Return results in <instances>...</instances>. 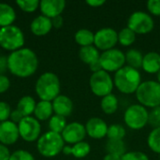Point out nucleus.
Instances as JSON below:
<instances>
[{
  "label": "nucleus",
  "mask_w": 160,
  "mask_h": 160,
  "mask_svg": "<svg viewBox=\"0 0 160 160\" xmlns=\"http://www.w3.org/2000/svg\"><path fill=\"white\" fill-rule=\"evenodd\" d=\"M9 79L5 75H0V94L7 92L9 88Z\"/></svg>",
  "instance_id": "obj_39"
},
{
  "label": "nucleus",
  "mask_w": 160,
  "mask_h": 160,
  "mask_svg": "<svg viewBox=\"0 0 160 160\" xmlns=\"http://www.w3.org/2000/svg\"><path fill=\"white\" fill-rule=\"evenodd\" d=\"M18 7L25 12H33L39 8L38 0H19L16 1Z\"/></svg>",
  "instance_id": "obj_33"
},
{
  "label": "nucleus",
  "mask_w": 160,
  "mask_h": 160,
  "mask_svg": "<svg viewBox=\"0 0 160 160\" xmlns=\"http://www.w3.org/2000/svg\"><path fill=\"white\" fill-rule=\"evenodd\" d=\"M60 80L52 72H45L36 82V93L40 100L52 102L60 95Z\"/></svg>",
  "instance_id": "obj_3"
},
{
  "label": "nucleus",
  "mask_w": 160,
  "mask_h": 160,
  "mask_svg": "<svg viewBox=\"0 0 160 160\" xmlns=\"http://www.w3.org/2000/svg\"><path fill=\"white\" fill-rule=\"evenodd\" d=\"M16 19L14 8L6 3H0V27L12 25Z\"/></svg>",
  "instance_id": "obj_22"
},
{
  "label": "nucleus",
  "mask_w": 160,
  "mask_h": 160,
  "mask_svg": "<svg viewBox=\"0 0 160 160\" xmlns=\"http://www.w3.org/2000/svg\"><path fill=\"white\" fill-rule=\"evenodd\" d=\"M136 36L137 34H135L131 29L127 26L125 28H122L118 32V42L125 47L130 46L135 42Z\"/></svg>",
  "instance_id": "obj_28"
},
{
  "label": "nucleus",
  "mask_w": 160,
  "mask_h": 160,
  "mask_svg": "<svg viewBox=\"0 0 160 160\" xmlns=\"http://www.w3.org/2000/svg\"><path fill=\"white\" fill-rule=\"evenodd\" d=\"M142 68L149 74H157L160 70V54L157 52H149L143 55Z\"/></svg>",
  "instance_id": "obj_19"
},
{
  "label": "nucleus",
  "mask_w": 160,
  "mask_h": 160,
  "mask_svg": "<svg viewBox=\"0 0 160 160\" xmlns=\"http://www.w3.org/2000/svg\"><path fill=\"white\" fill-rule=\"evenodd\" d=\"M9 160H35V158L28 151L17 150L10 155Z\"/></svg>",
  "instance_id": "obj_36"
},
{
  "label": "nucleus",
  "mask_w": 160,
  "mask_h": 160,
  "mask_svg": "<svg viewBox=\"0 0 160 160\" xmlns=\"http://www.w3.org/2000/svg\"><path fill=\"white\" fill-rule=\"evenodd\" d=\"M65 8V0H41L39 2V8L42 15L50 19L61 15Z\"/></svg>",
  "instance_id": "obj_16"
},
{
  "label": "nucleus",
  "mask_w": 160,
  "mask_h": 160,
  "mask_svg": "<svg viewBox=\"0 0 160 160\" xmlns=\"http://www.w3.org/2000/svg\"><path fill=\"white\" fill-rule=\"evenodd\" d=\"M108 128L107 123L99 117L90 118L85 125L86 134L95 140H100L107 137Z\"/></svg>",
  "instance_id": "obj_14"
},
{
  "label": "nucleus",
  "mask_w": 160,
  "mask_h": 160,
  "mask_svg": "<svg viewBox=\"0 0 160 160\" xmlns=\"http://www.w3.org/2000/svg\"><path fill=\"white\" fill-rule=\"evenodd\" d=\"M20 137L28 142H35L39 139L41 133V126L38 119L32 116L23 117L18 124Z\"/></svg>",
  "instance_id": "obj_11"
},
{
  "label": "nucleus",
  "mask_w": 160,
  "mask_h": 160,
  "mask_svg": "<svg viewBox=\"0 0 160 160\" xmlns=\"http://www.w3.org/2000/svg\"><path fill=\"white\" fill-rule=\"evenodd\" d=\"M24 35L22 29L14 24L0 28V46L8 51L14 52L22 48Z\"/></svg>",
  "instance_id": "obj_6"
},
{
  "label": "nucleus",
  "mask_w": 160,
  "mask_h": 160,
  "mask_svg": "<svg viewBox=\"0 0 160 160\" xmlns=\"http://www.w3.org/2000/svg\"><path fill=\"white\" fill-rule=\"evenodd\" d=\"M74 39L77 44H79L81 47H87L94 45L95 40V33H93L91 30L82 28L78 30L75 33Z\"/></svg>",
  "instance_id": "obj_25"
},
{
  "label": "nucleus",
  "mask_w": 160,
  "mask_h": 160,
  "mask_svg": "<svg viewBox=\"0 0 160 160\" xmlns=\"http://www.w3.org/2000/svg\"><path fill=\"white\" fill-rule=\"evenodd\" d=\"M135 94L139 104L145 108L154 109L160 106V83L158 81L142 82Z\"/></svg>",
  "instance_id": "obj_4"
},
{
  "label": "nucleus",
  "mask_w": 160,
  "mask_h": 160,
  "mask_svg": "<svg viewBox=\"0 0 160 160\" xmlns=\"http://www.w3.org/2000/svg\"><path fill=\"white\" fill-rule=\"evenodd\" d=\"M9 118H10V121H11V122H13V123H15V124H19L20 121L23 118V116H22V113L16 109V110H14V111H11Z\"/></svg>",
  "instance_id": "obj_41"
},
{
  "label": "nucleus",
  "mask_w": 160,
  "mask_h": 160,
  "mask_svg": "<svg viewBox=\"0 0 160 160\" xmlns=\"http://www.w3.org/2000/svg\"><path fill=\"white\" fill-rule=\"evenodd\" d=\"M127 134L126 128L119 124H112L108 128V140H123Z\"/></svg>",
  "instance_id": "obj_31"
},
{
  "label": "nucleus",
  "mask_w": 160,
  "mask_h": 160,
  "mask_svg": "<svg viewBox=\"0 0 160 160\" xmlns=\"http://www.w3.org/2000/svg\"><path fill=\"white\" fill-rule=\"evenodd\" d=\"M147 8L154 16H160V0H149L147 2Z\"/></svg>",
  "instance_id": "obj_38"
},
{
  "label": "nucleus",
  "mask_w": 160,
  "mask_h": 160,
  "mask_svg": "<svg viewBox=\"0 0 160 160\" xmlns=\"http://www.w3.org/2000/svg\"><path fill=\"white\" fill-rule=\"evenodd\" d=\"M10 153H9V150L8 148L0 143V160H9V158H10Z\"/></svg>",
  "instance_id": "obj_40"
},
{
  "label": "nucleus",
  "mask_w": 160,
  "mask_h": 160,
  "mask_svg": "<svg viewBox=\"0 0 160 160\" xmlns=\"http://www.w3.org/2000/svg\"><path fill=\"white\" fill-rule=\"evenodd\" d=\"M89 68H90V70H91L93 73H96V72H98V71H100V70H103V69H102V67H101V64H100V62H99V60H98V61L94 62L93 64H91V65L89 66Z\"/></svg>",
  "instance_id": "obj_45"
},
{
  "label": "nucleus",
  "mask_w": 160,
  "mask_h": 160,
  "mask_svg": "<svg viewBox=\"0 0 160 160\" xmlns=\"http://www.w3.org/2000/svg\"><path fill=\"white\" fill-rule=\"evenodd\" d=\"M99 62L102 69L107 72H117L119 69L125 67L126 56L125 53L116 48L102 52L100 53Z\"/></svg>",
  "instance_id": "obj_10"
},
{
  "label": "nucleus",
  "mask_w": 160,
  "mask_h": 160,
  "mask_svg": "<svg viewBox=\"0 0 160 160\" xmlns=\"http://www.w3.org/2000/svg\"><path fill=\"white\" fill-rule=\"evenodd\" d=\"M100 107L104 113L106 114H113L117 112L119 107V101L115 95L112 93L102 98L100 101Z\"/></svg>",
  "instance_id": "obj_23"
},
{
  "label": "nucleus",
  "mask_w": 160,
  "mask_h": 160,
  "mask_svg": "<svg viewBox=\"0 0 160 160\" xmlns=\"http://www.w3.org/2000/svg\"><path fill=\"white\" fill-rule=\"evenodd\" d=\"M149 112L141 104L130 105L124 113L125 124L133 130H141L148 124Z\"/></svg>",
  "instance_id": "obj_7"
},
{
  "label": "nucleus",
  "mask_w": 160,
  "mask_h": 160,
  "mask_svg": "<svg viewBox=\"0 0 160 160\" xmlns=\"http://www.w3.org/2000/svg\"><path fill=\"white\" fill-rule=\"evenodd\" d=\"M65 146V142L61 134L48 131L41 135L37 142L39 154L45 158H54L59 155Z\"/></svg>",
  "instance_id": "obj_5"
},
{
  "label": "nucleus",
  "mask_w": 160,
  "mask_h": 160,
  "mask_svg": "<svg viewBox=\"0 0 160 160\" xmlns=\"http://www.w3.org/2000/svg\"><path fill=\"white\" fill-rule=\"evenodd\" d=\"M106 3L105 0H87L86 4L89 5L90 7L93 8H98V7H101Z\"/></svg>",
  "instance_id": "obj_44"
},
{
  "label": "nucleus",
  "mask_w": 160,
  "mask_h": 160,
  "mask_svg": "<svg viewBox=\"0 0 160 160\" xmlns=\"http://www.w3.org/2000/svg\"><path fill=\"white\" fill-rule=\"evenodd\" d=\"M121 160H149L148 156L141 151H130L127 152L121 157Z\"/></svg>",
  "instance_id": "obj_34"
},
{
  "label": "nucleus",
  "mask_w": 160,
  "mask_h": 160,
  "mask_svg": "<svg viewBox=\"0 0 160 160\" xmlns=\"http://www.w3.org/2000/svg\"><path fill=\"white\" fill-rule=\"evenodd\" d=\"M89 85L92 93L102 98L112 93L114 82L109 72L100 70L91 75L89 79Z\"/></svg>",
  "instance_id": "obj_8"
},
{
  "label": "nucleus",
  "mask_w": 160,
  "mask_h": 160,
  "mask_svg": "<svg viewBox=\"0 0 160 160\" xmlns=\"http://www.w3.org/2000/svg\"><path fill=\"white\" fill-rule=\"evenodd\" d=\"M148 124L156 128H160V106L152 109L151 112H149V117H148Z\"/></svg>",
  "instance_id": "obj_35"
},
{
  "label": "nucleus",
  "mask_w": 160,
  "mask_h": 160,
  "mask_svg": "<svg viewBox=\"0 0 160 160\" xmlns=\"http://www.w3.org/2000/svg\"><path fill=\"white\" fill-rule=\"evenodd\" d=\"M65 155L68 156V155H72V146H69V145H65L64 148H63V151H62Z\"/></svg>",
  "instance_id": "obj_47"
},
{
  "label": "nucleus",
  "mask_w": 160,
  "mask_h": 160,
  "mask_svg": "<svg viewBox=\"0 0 160 160\" xmlns=\"http://www.w3.org/2000/svg\"><path fill=\"white\" fill-rule=\"evenodd\" d=\"M113 82L117 90L123 94L129 95L136 93L138 90L142 83V76L138 69L125 66L115 72Z\"/></svg>",
  "instance_id": "obj_2"
},
{
  "label": "nucleus",
  "mask_w": 160,
  "mask_h": 160,
  "mask_svg": "<svg viewBox=\"0 0 160 160\" xmlns=\"http://www.w3.org/2000/svg\"><path fill=\"white\" fill-rule=\"evenodd\" d=\"M157 78H158V82L160 83V70L157 73Z\"/></svg>",
  "instance_id": "obj_48"
},
{
  "label": "nucleus",
  "mask_w": 160,
  "mask_h": 160,
  "mask_svg": "<svg viewBox=\"0 0 160 160\" xmlns=\"http://www.w3.org/2000/svg\"><path fill=\"white\" fill-rule=\"evenodd\" d=\"M67 125L68 124L66 121V117H63L61 115L54 114L49 119L50 131H52V132H55L58 134H61L63 132V130L65 129Z\"/></svg>",
  "instance_id": "obj_29"
},
{
  "label": "nucleus",
  "mask_w": 160,
  "mask_h": 160,
  "mask_svg": "<svg viewBox=\"0 0 160 160\" xmlns=\"http://www.w3.org/2000/svg\"><path fill=\"white\" fill-rule=\"evenodd\" d=\"M52 20L43 15L36 17L30 24V29L32 33L36 36L47 35L52 30Z\"/></svg>",
  "instance_id": "obj_18"
},
{
  "label": "nucleus",
  "mask_w": 160,
  "mask_h": 160,
  "mask_svg": "<svg viewBox=\"0 0 160 160\" xmlns=\"http://www.w3.org/2000/svg\"><path fill=\"white\" fill-rule=\"evenodd\" d=\"M38 67V56L31 49L22 48L11 52L8 56V69L16 77H30L37 71Z\"/></svg>",
  "instance_id": "obj_1"
},
{
  "label": "nucleus",
  "mask_w": 160,
  "mask_h": 160,
  "mask_svg": "<svg viewBox=\"0 0 160 160\" xmlns=\"http://www.w3.org/2000/svg\"><path fill=\"white\" fill-rule=\"evenodd\" d=\"M51 20H52V26L55 27V28H60L63 25V23H64V19H63V17L61 15L56 16V17H54V18H52Z\"/></svg>",
  "instance_id": "obj_43"
},
{
  "label": "nucleus",
  "mask_w": 160,
  "mask_h": 160,
  "mask_svg": "<svg viewBox=\"0 0 160 160\" xmlns=\"http://www.w3.org/2000/svg\"><path fill=\"white\" fill-rule=\"evenodd\" d=\"M20 137L18 125L10 120L2 122L0 125V143L4 145L14 144Z\"/></svg>",
  "instance_id": "obj_15"
},
{
  "label": "nucleus",
  "mask_w": 160,
  "mask_h": 160,
  "mask_svg": "<svg viewBox=\"0 0 160 160\" xmlns=\"http://www.w3.org/2000/svg\"><path fill=\"white\" fill-rule=\"evenodd\" d=\"M36 105L37 103L32 97L24 96L19 100L17 104V110L22 113L23 117H27L30 116L32 113H34Z\"/></svg>",
  "instance_id": "obj_24"
},
{
  "label": "nucleus",
  "mask_w": 160,
  "mask_h": 160,
  "mask_svg": "<svg viewBox=\"0 0 160 160\" xmlns=\"http://www.w3.org/2000/svg\"><path fill=\"white\" fill-rule=\"evenodd\" d=\"M52 104L53 112L63 117L69 116L73 111L72 100L65 95H59L56 98H54L52 101Z\"/></svg>",
  "instance_id": "obj_17"
},
{
  "label": "nucleus",
  "mask_w": 160,
  "mask_h": 160,
  "mask_svg": "<svg viewBox=\"0 0 160 160\" xmlns=\"http://www.w3.org/2000/svg\"><path fill=\"white\" fill-rule=\"evenodd\" d=\"M10 107L7 102L0 101V122H5L8 121V119L10 116Z\"/></svg>",
  "instance_id": "obj_37"
},
{
  "label": "nucleus",
  "mask_w": 160,
  "mask_h": 160,
  "mask_svg": "<svg viewBox=\"0 0 160 160\" xmlns=\"http://www.w3.org/2000/svg\"><path fill=\"white\" fill-rule=\"evenodd\" d=\"M8 69V57L0 56V75H4L5 71Z\"/></svg>",
  "instance_id": "obj_42"
},
{
  "label": "nucleus",
  "mask_w": 160,
  "mask_h": 160,
  "mask_svg": "<svg viewBox=\"0 0 160 160\" xmlns=\"http://www.w3.org/2000/svg\"><path fill=\"white\" fill-rule=\"evenodd\" d=\"M107 154L122 157L127 153V146L123 140H108L105 145Z\"/></svg>",
  "instance_id": "obj_27"
},
{
  "label": "nucleus",
  "mask_w": 160,
  "mask_h": 160,
  "mask_svg": "<svg viewBox=\"0 0 160 160\" xmlns=\"http://www.w3.org/2000/svg\"><path fill=\"white\" fill-rule=\"evenodd\" d=\"M103 160H121V157L115 156V155H112V154H107Z\"/></svg>",
  "instance_id": "obj_46"
},
{
  "label": "nucleus",
  "mask_w": 160,
  "mask_h": 160,
  "mask_svg": "<svg viewBox=\"0 0 160 160\" xmlns=\"http://www.w3.org/2000/svg\"><path fill=\"white\" fill-rule=\"evenodd\" d=\"M86 135L87 134L85 130V126L78 122H72L70 124H68L63 132L61 133L64 142L72 145L83 142Z\"/></svg>",
  "instance_id": "obj_13"
},
{
  "label": "nucleus",
  "mask_w": 160,
  "mask_h": 160,
  "mask_svg": "<svg viewBox=\"0 0 160 160\" xmlns=\"http://www.w3.org/2000/svg\"><path fill=\"white\" fill-rule=\"evenodd\" d=\"M118 42V33L112 27H103L95 33L94 45L102 52L113 49Z\"/></svg>",
  "instance_id": "obj_12"
},
{
  "label": "nucleus",
  "mask_w": 160,
  "mask_h": 160,
  "mask_svg": "<svg viewBox=\"0 0 160 160\" xmlns=\"http://www.w3.org/2000/svg\"><path fill=\"white\" fill-rule=\"evenodd\" d=\"M52 112H53V109H52V102L40 100L36 105L34 114L36 119H38V121H45L52 116Z\"/></svg>",
  "instance_id": "obj_21"
},
{
  "label": "nucleus",
  "mask_w": 160,
  "mask_h": 160,
  "mask_svg": "<svg viewBox=\"0 0 160 160\" xmlns=\"http://www.w3.org/2000/svg\"><path fill=\"white\" fill-rule=\"evenodd\" d=\"M79 57L82 60V62L90 66L94 62L99 60L100 52L94 45L87 46V47H81L79 51Z\"/></svg>",
  "instance_id": "obj_20"
},
{
  "label": "nucleus",
  "mask_w": 160,
  "mask_h": 160,
  "mask_svg": "<svg viewBox=\"0 0 160 160\" xmlns=\"http://www.w3.org/2000/svg\"><path fill=\"white\" fill-rule=\"evenodd\" d=\"M125 56H126V63L128 64V67L138 70L139 68H142L143 54L142 53L141 51L137 49H130L127 52Z\"/></svg>",
  "instance_id": "obj_26"
},
{
  "label": "nucleus",
  "mask_w": 160,
  "mask_h": 160,
  "mask_svg": "<svg viewBox=\"0 0 160 160\" xmlns=\"http://www.w3.org/2000/svg\"><path fill=\"white\" fill-rule=\"evenodd\" d=\"M148 147L155 153L160 155V128H153L147 138Z\"/></svg>",
  "instance_id": "obj_30"
},
{
  "label": "nucleus",
  "mask_w": 160,
  "mask_h": 160,
  "mask_svg": "<svg viewBox=\"0 0 160 160\" xmlns=\"http://www.w3.org/2000/svg\"><path fill=\"white\" fill-rule=\"evenodd\" d=\"M91 146L86 142H81L72 145V156L76 158H83L90 154Z\"/></svg>",
  "instance_id": "obj_32"
},
{
  "label": "nucleus",
  "mask_w": 160,
  "mask_h": 160,
  "mask_svg": "<svg viewBox=\"0 0 160 160\" xmlns=\"http://www.w3.org/2000/svg\"><path fill=\"white\" fill-rule=\"evenodd\" d=\"M0 125H1V122H0Z\"/></svg>",
  "instance_id": "obj_49"
},
{
  "label": "nucleus",
  "mask_w": 160,
  "mask_h": 160,
  "mask_svg": "<svg viewBox=\"0 0 160 160\" xmlns=\"http://www.w3.org/2000/svg\"><path fill=\"white\" fill-rule=\"evenodd\" d=\"M128 27L135 34L145 35L152 32L155 27V22L149 13L138 10L134 11L129 16L128 20Z\"/></svg>",
  "instance_id": "obj_9"
}]
</instances>
